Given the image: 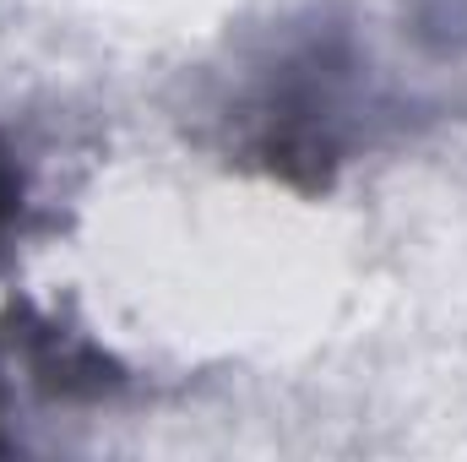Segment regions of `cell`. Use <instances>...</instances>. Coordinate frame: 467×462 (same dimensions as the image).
Wrapping results in <instances>:
<instances>
[{
    "label": "cell",
    "mask_w": 467,
    "mask_h": 462,
    "mask_svg": "<svg viewBox=\"0 0 467 462\" xmlns=\"http://www.w3.org/2000/svg\"><path fill=\"white\" fill-rule=\"evenodd\" d=\"M22 196H27V185H22V169L0 152V256H5V239L16 229V218H22Z\"/></svg>",
    "instance_id": "obj_1"
}]
</instances>
